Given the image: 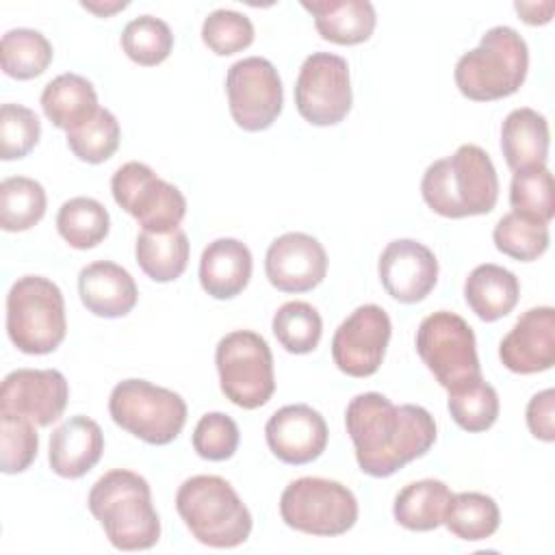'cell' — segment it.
Instances as JSON below:
<instances>
[{
    "label": "cell",
    "mask_w": 555,
    "mask_h": 555,
    "mask_svg": "<svg viewBox=\"0 0 555 555\" xmlns=\"http://www.w3.org/2000/svg\"><path fill=\"white\" fill-rule=\"evenodd\" d=\"M345 427L360 470L377 479L423 457L436 442V421L423 405H395L382 392L356 395L345 410Z\"/></svg>",
    "instance_id": "obj_1"
},
{
    "label": "cell",
    "mask_w": 555,
    "mask_h": 555,
    "mask_svg": "<svg viewBox=\"0 0 555 555\" xmlns=\"http://www.w3.org/2000/svg\"><path fill=\"white\" fill-rule=\"evenodd\" d=\"M421 195L436 215L447 219L492 212L499 199L492 158L479 145H460L451 156L434 160L425 169Z\"/></svg>",
    "instance_id": "obj_2"
},
{
    "label": "cell",
    "mask_w": 555,
    "mask_h": 555,
    "mask_svg": "<svg viewBox=\"0 0 555 555\" xmlns=\"http://www.w3.org/2000/svg\"><path fill=\"white\" fill-rule=\"evenodd\" d=\"M89 512L100 520L108 542L119 551H145L160 538V518L152 505L150 483L128 468L104 473L89 490Z\"/></svg>",
    "instance_id": "obj_3"
},
{
    "label": "cell",
    "mask_w": 555,
    "mask_h": 555,
    "mask_svg": "<svg viewBox=\"0 0 555 555\" xmlns=\"http://www.w3.org/2000/svg\"><path fill=\"white\" fill-rule=\"evenodd\" d=\"M176 509L191 535L212 548H234L251 533V514L230 481L195 475L176 492Z\"/></svg>",
    "instance_id": "obj_4"
},
{
    "label": "cell",
    "mask_w": 555,
    "mask_h": 555,
    "mask_svg": "<svg viewBox=\"0 0 555 555\" xmlns=\"http://www.w3.org/2000/svg\"><path fill=\"white\" fill-rule=\"evenodd\" d=\"M529 48L512 26L486 30L479 46L455 63L460 93L475 102H490L514 95L527 78Z\"/></svg>",
    "instance_id": "obj_5"
},
{
    "label": "cell",
    "mask_w": 555,
    "mask_h": 555,
    "mask_svg": "<svg viewBox=\"0 0 555 555\" xmlns=\"http://www.w3.org/2000/svg\"><path fill=\"white\" fill-rule=\"evenodd\" d=\"M7 334L22 353H52L67 334L61 288L43 275L17 278L7 295Z\"/></svg>",
    "instance_id": "obj_6"
},
{
    "label": "cell",
    "mask_w": 555,
    "mask_h": 555,
    "mask_svg": "<svg viewBox=\"0 0 555 555\" xmlns=\"http://www.w3.org/2000/svg\"><path fill=\"white\" fill-rule=\"evenodd\" d=\"M108 412L115 425L147 444H169L186 423L184 399L147 379H124L108 397Z\"/></svg>",
    "instance_id": "obj_7"
},
{
    "label": "cell",
    "mask_w": 555,
    "mask_h": 555,
    "mask_svg": "<svg viewBox=\"0 0 555 555\" xmlns=\"http://www.w3.org/2000/svg\"><path fill=\"white\" fill-rule=\"evenodd\" d=\"M215 364L221 392L243 410L264 405L275 392L271 349L267 340L251 330L225 334L217 343Z\"/></svg>",
    "instance_id": "obj_8"
},
{
    "label": "cell",
    "mask_w": 555,
    "mask_h": 555,
    "mask_svg": "<svg viewBox=\"0 0 555 555\" xmlns=\"http://www.w3.org/2000/svg\"><path fill=\"white\" fill-rule=\"evenodd\" d=\"M280 516L295 531L334 538L356 525L358 501L340 481L299 477L282 490Z\"/></svg>",
    "instance_id": "obj_9"
},
{
    "label": "cell",
    "mask_w": 555,
    "mask_h": 555,
    "mask_svg": "<svg viewBox=\"0 0 555 555\" xmlns=\"http://www.w3.org/2000/svg\"><path fill=\"white\" fill-rule=\"evenodd\" d=\"M416 351L447 390L481 377L475 332L455 312L438 310L425 317L416 330Z\"/></svg>",
    "instance_id": "obj_10"
},
{
    "label": "cell",
    "mask_w": 555,
    "mask_h": 555,
    "mask_svg": "<svg viewBox=\"0 0 555 555\" xmlns=\"http://www.w3.org/2000/svg\"><path fill=\"white\" fill-rule=\"evenodd\" d=\"M111 191L117 206L134 217L145 232H171L186 215L182 191L139 160H130L113 173Z\"/></svg>",
    "instance_id": "obj_11"
},
{
    "label": "cell",
    "mask_w": 555,
    "mask_h": 555,
    "mask_svg": "<svg viewBox=\"0 0 555 555\" xmlns=\"http://www.w3.org/2000/svg\"><path fill=\"white\" fill-rule=\"evenodd\" d=\"M349 65L332 52H312L299 67L295 106L312 126H336L351 111Z\"/></svg>",
    "instance_id": "obj_12"
},
{
    "label": "cell",
    "mask_w": 555,
    "mask_h": 555,
    "mask_svg": "<svg viewBox=\"0 0 555 555\" xmlns=\"http://www.w3.org/2000/svg\"><path fill=\"white\" fill-rule=\"evenodd\" d=\"M225 93L232 119L247 132L267 130L282 113V80L273 63L262 56L232 63L225 76Z\"/></svg>",
    "instance_id": "obj_13"
},
{
    "label": "cell",
    "mask_w": 555,
    "mask_h": 555,
    "mask_svg": "<svg viewBox=\"0 0 555 555\" xmlns=\"http://www.w3.org/2000/svg\"><path fill=\"white\" fill-rule=\"evenodd\" d=\"M390 334V317L382 306H358L334 332V364L349 377H371L386 356Z\"/></svg>",
    "instance_id": "obj_14"
},
{
    "label": "cell",
    "mask_w": 555,
    "mask_h": 555,
    "mask_svg": "<svg viewBox=\"0 0 555 555\" xmlns=\"http://www.w3.org/2000/svg\"><path fill=\"white\" fill-rule=\"evenodd\" d=\"M69 399V386L56 369H17L0 386V412L30 418L37 427L59 421Z\"/></svg>",
    "instance_id": "obj_15"
},
{
    "label": "cell",
    "mask_w": 555,
    "mask_h": 555,
    "mask_svg": "<svg viewBox=\"0 0 555 555\" xmlns=\"http://www.w3.org/2000/svg\"><path fill=\"white\" fill-rule=\"evenodd\" d=\"M264 273L271 286L282 293H308L325 280L327 254L314 236L286 232L269 245Z\"/></svg>",
    "instance_id": "obj_16"
},
{
    "label": "cell",
    "mask_w": 555,
    "mask_h": 555,
    "mask_svg": "<svg viewBox=\"0 0 555 555\" xmlns=\"http://www.w3.org/2000/svg\"><path fill=\"white\" fill-rule=\"evenodd\" d=\"M377 273L384 291L392 299L416 304L434 291L438 282V260L427 245L414 238H397L384 247Z\"/></svg>",
    "instance_id": "obj_17"
},
{
    "label": "cell",
    "mask_w": 555,
    "mask_h": 555,
    "mask_svg": "<svg viewBox=\"0 0 555 555\" xmlns=\"http://www.w3.org/2000/svg\"><path fill=\"white\" fill-rule=\"evenodd\" d=\"M327 436L325 418L306 403L280 408L264 425L271 453L291 466L314 462L325 451Z\"/></svg>",
    "instance_id": "obj_18"
},
{
    "label": "cell",
    "mask_w": 555,
    "mask_h": 555,
    "mask_svg": "<svg viewBox=\"0 0 555 555\" xmlns=\"http://www.w3.org/2000/svg\"><path fill=\"white\" fill-rule=\"evenodd\" d=\"M499 358L512 373L531 375L555 364V308L538 306L520 314L499 345Z\"/></svg>",
    "instance_id": "obj_19"
},
{
    "label": "cell",
    "mask_w": 555,
    "mask_h": 555,
    "mask_svg": "<svg viewBox=\"0 0 555 555\" xmlns=\"http://www.w3.org/2000/svg\"><path fill=\"white\" fill-rule=\"evenodd\" d=\"M78 295L91 314L104 319L126 317L139 299L134 278L111 260H95L80 269Z\"/></svg>",
    "instance_id": "obj_20"
},
{
    "label": "cell",
    "mask_w": 555,
    "mask_h": 555,
    "mask_svg": "<svg viewBox=\"0 0 555 555\" xmlns=\"http://www.w3.org/2000/svg\"><path fill=\"white\" fill-rule=\"evenodd\" d=\"M102 451L104 434L100 425L89 416L76 414L52 431L48 462L59 477L78 479L100 462Z\"/></svg>",
    "instance_id": "obj_21"
},
{
    "label": "cell",
    "mask_w": 555,
    "mask_h": 555,
    "mask_svg": "<svg viewBox=\"0 0 555 555\" xmlns=\"http://www.w3.org/2000/svg\"><path fill=\"white\" fill-rule=\"evenodd\" d=\"M251 251L236 238H215L199 258V284L215 299H232L251 278Z\"/></svg>",
    "instance_id": "obj_22"
},
{
    "label": "cell",
    "mask_w": 555,
    "mask_h": 555,
    "mask_svg": "<svg viewBox=\"0 0 555 555\" xmlns=\"http://www.w3.org/2000/svg\"><path fill=\"white\" fill-rule=\"evenodd\" d=\"M301 7L312 13L319 35L338 46L366 41L377 24L375 7L369 0H314L301 2Z\"/></svg>",
    "instance_id": "obj_23"
},
{
    "label": "cell",
    "mask_w": 555,
    "mask_h": 555,
    "mask_svg": "<svg viewBox=\"0 0 555 555\" xmlns=\"http://www.w3.org/2000/svg\"><path fill=\"white\" fill-rule=\"evenodd\" d=\"M464 299L481 321L492 323L516 308L520 299V282L509 269L486 262L468 273L464 282Z\"/></svg>",
    "instance_id": "obj_24"
},
{
    "label": "cell",
    "mask_w": 555,
    "mask_h": 555,
    "mask_svg": "<svg viewBox=\"0 0 555 555\" xmlns=\"http://www.w3.org/2000/svg\"><path fill=\"white\" fill-rule=\"evenodd\" d=\"M501 150L512 171L546 165L548 121L533 108H514L501 126Z\"/></svg>",
    "instance_id": "obj_25"
},
{
    "label": "cell",
    "mask_w": 555,
    "mask_h": 555,
    "mask_svg": "<svg viewBox=\"0 0 555 555\" xmlns=\"http://www.w3.org/2000/svg\"><path fill=\"white\" fill-rule=\"evenodd\" d=\"M41 108L46 117L61 130L69 132L100 108L93 85L80 74H61L41 91Z\"/></svg>",
    "instance_id": "obj_26"
},
{
    "label": "cell",
    "mask_w": 555,
    "mask_h": 555,
    "mask_svg": "<svg viewBox=\"0 0 555 555\" xmlns=\"http://www.w3.org/2000/svg\"><path fill=\"white\" fill-rule=\"evenodd\" d=\"M453 492L440 479H421L403 486L392 505L395 520L410 531H431L444 525Z\"/></svg>",
    "instance_id": "obj_27"
},
{
    "label": "cell",
    "mask_w": 555,
    "mask_h": 555,
    "mask_svg": "<svg viewBox=\"0 0 555 555\" xmlns=\"http://www.w3.org/2000/svg\"><path fill=\"white\" fill-rule=\"evenodd\" d=\"M134 258L150 280L173 282L189 264V238L180 228L160 234L143 230L137 236Z\"/></svg>",
    "instance_id": "obj_28"
},
{
    "label": "cell",
    "mask_w": 555,
    "mask_h": 555,
    "mask_svg": "<svg viewBox=\"0 0 555 555\" xmlns=\"http://www.w3.org/2000/svg\"><path fill=\"white\" fill-rule=\"evenodd\" d=\"M56 230L69 247L91 249L106 238L111 217L104 204L93 197L78 195L61 204L56 212Z\"/></svg>",
    "instance_id": "obj_29"
},
{
    "label": "cell",
    "mask_w": 555,
    "mask_h": 555,
    "mask_svg": "<svg viewBox=\"0 0 555 555\" xmlns=\"http://www.w3.org/2000/svg\"><path fill=\"white\" fill-rule=\"evenodd\" d=\"M54 50L48 37L33 28H11L0 41L2 72L15 80L41 76L52 63Z\"/></svg>",
    "instance_id": "obj_30"
},
{
    "label": "cell",
    "mask_w": 555,
    "mask_h": 555,
    "mask_svg": "<svg viewBox=\"0 0 555 555\" xmlns=\"http://www.w3.org/2000/svg\"><path fill=\"white\" fill-rule=\"evenodd\" d=\"M43 186L26 176H11L0 182V228L4 232H26L46 215Z\"/></svg>",
    "instance_id": "obj_31"
},
{
    "label": "cell",
    "mask_w": 555,
    "mask_h": 555,
    "mask_svg": "<svg viewBox=\"0 0 555 555\" xmlns=\"http://www.w3.org/2000/svg\"><path fill=\"white\" fill-rule=\"evenodd\" d=\"M501 522L499 505L483 492H457L444 514L447 529L466 542H479L490 538Z\"/></svg>",
    "instance_id": "obj_32"
},
{
    "label": "cell",
    "mask_w": 555,
    "mask_h": 555,
    "mask_svg": "<svg viewBox=\"0 0 555 555\" xmlns=\"http://www.w3.org/2000/svg\"><path fill=\"white\" fill-rule=\"evenodd\" d=\"M447 392L449 414L455 421V425L462 427L464 431H486L496 423L501 410L499 395L483 377L468 379Z\"/></svg>",
    "instance_id": "obj_33"
},
{
    "label": "cell",
    "mask_w": 555,
    "mask_h": 555,
    "mask_svg": "<svg viewBox=\"0 0 555 555\" xmlns=\"http://www.w3.org/2000/svg\"><path fill=\"white\" fill-rule=\"evenodd\" d=\"M492 238L501 254L520 262H531L540 258L548 249L551 241L548 223L535 221L514 210L496 221Z\"/></svg>",
    "instance_id": "obj_34"
},
{
    "label": "cell",
    "mask_w": 555,
    "mask_h": 555,
    "mask_svg": "<svg viewBox=\"0 0 555 555\" xmlns=\"http://www.w3.org/2000/svg\"><path fill=\"white\" fill-rule=\"evenodd\" d=\"M271 327L278 343L288 353H297V356L314 351L323 334L321 314L308 301L282 304L273 314Z\"/></svg>",
    "instance_id": "obj_35"
},
{
    "label": "cell",
    "mask_w": 555,
    "mask_h": 555,
    "mask_svg": "<svg viewBox=\"0 0 555 555\" xmlns=\"http://www.w3.org/2000/svg\"><path fill=\"white\" fill-rule=\"evenodd\" d=\"M509 204L514 212L548 223L555 215L553 173L546 165H533L514 171L509 186Z\"/></svg>",
    "instance_id": "obj_36"
},
{
    "label": "cell",
    "mask_w": 555,
    "mask_h": 555,
    "mask_svg": "<svg viewBox=\"0 0 555 555\" xmlns=\"http://www.w3.org/2000/svg\"><path fill=\"white\" fill-rule=\"evenodd\" d=\"M121 130L117 117L108 108H98L93 117L67 132V145L78 160L98 165L108 160L119 147Z\"/></svg>",
    "instance_id": "obj_37"
},
{
    "label": "cell",
    "mask_w": 555,
    "mask_h": 555,
    "mask_svg": "<svg viewBox=\"0 0 555 555\" xmlns=\"http://www.w3.org/2000/svg\"><path fill=\"white\" fill-rule=\"evenodd\" d=\"M121 48L126 56L137 65L152 67L169 56L173 48V35L167 22L160 17L139 15L124 26Z\"/></svg>",
    "instance_id": "obj_38"
},
{
    "label": "cell",
    "mask_w": 555,
    "mask_h": 555,
    "mask_svg": "<svg viewBox=\"0 0 555 555\" xmlns=\"http://www.w3.org/2000/svg\"><path fill=\"white\" fill-rule=\"evenodd\" d=\"M39 434L35 423L22 414L0 412V470L24 473L37 457Z\"/></svg>",
    "instance_id": "obj_39"
},
{
    "label": "cell",
    "mask_w": 555,
    "mask_h": 555,
    "mask_svg": "<svg viewBox=\"0 0 555 555\" xmlns=\"http://www.w3.org/2000/svg\"><path fill=\"white\" fill-rule=\"evenodd\" d=\"M41 137V121L35 111L7 102L0 108V158L15 160L33 152Z\"/></svg>",
    "instance_id": "obj_40"
},
{
    "label": "cell",
    "mask_w": 555,
    "mask_h": 555,
    "mask_svg": "<svg viewBox=\"0 0 555 555\" xmlns=\"http://www.w3.org/2000/svg\"><path fill=\"white\" fill-rule=\"evenodd\" d=\"M202 41L210 52L219 56H230L251 46L254 24L247 15L232 9H217L208 13L202 24Z\"/></svg>",
    "instance_id": "obj_41"
},
{
    "label": "cell",
    "mask_w": 555,
    "mask_h": 555,
    "mask_svg": "<svg viewBox=\"0 0 555 555\" xmlns=\"http://www.w3.org/2000/svg\"><path fill=\"white\" fill-rule=\"evenodd\" d=\"M238 427L232 416L223 412L204 414L193 429V449L208 462L230 460L238 449Z\"/></svg>",
    "instance_id": "obj_42"
},
{
    "label": "cell",
    "mask_w": 555,
    "mask_h": 555,
    "mask_svg": "<svg viewBox=\"0 0 555 555\" xmlns=\"http://www.w3.org/2000/svg\"><path fill=\"white\" fill-rule=\"evenodd\" d=\"M525 416L533 438L553 442L555 440V390L546 388L535 392L527 403Z\"/></svg>",
    "instance_id": "obj_43"
},
{
    "label": "cell",
    "mask_w": 555,
    "mask_h": 555,
    "mask_svg": "<svg viewBox=\"0 0 555 555\" xmlns=\"http://www.w3.org/2000/svg\"><path fill=\"white\" fill-rule=\"evenodd\" d=\"M514 9L520 13L522 22H527L531 26H538V24L551 22L555 4L551 0H546V2H516Z\"/></svg>",
    "instance_id": "obj_44"
},
{
    "label": "cell",
    "mask_w": 555,
    "mask_h": 555,
    "mask_svg": "<svg viewBox=\"0 0 555 555\" xmlns=\"http://www.w3.org/2000/svg\"><path fill=\"white\" fill-rule=\"evenodd\" d=\"M87 11H91V13H95V15H100V17H108V15H113V13H117V11H121V9H126L128 7V2H119V0H115V2H80Z\"/></svg>",
    "instance_id": "obj_45"
}]
</instances>
